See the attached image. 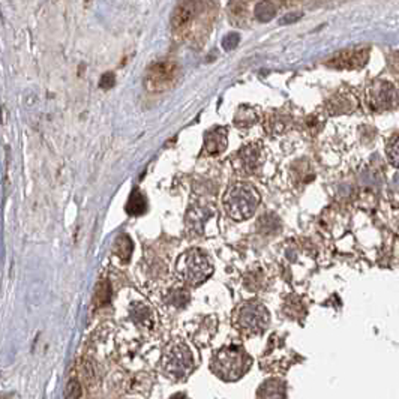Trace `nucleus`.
Returning a JSON list of instances; mask_svg holds the SVG:
<instances>
[{
    "label": "nucleus",
    "mask_w": 399,
    "mask_h": 399,
    "mask_svg": "<svg viewBox=\"0 0 399 399\" xmlns=\"http://www.w3.org/2000/svg\"><path fill=\"white\" fill-rule=\"evenodd\" d=\"M258 229H260L264 234H268L270 231L275 233L276 230V219L275 218H270L268 215H263V218L260 219V222H258Z\"/></svg>",
    "instance_id": "obj_26"
},
{
    "label": "nucleus",
    "mask_w": 399,
    "mask_h": 399,
    "mask_svg": "<svg viewBox=\"0 0 399 399\" xmlns=\"http://www.w3.org/2000/svg\"><path fill=\"white\" fill-rule=\"evenodd\" d=\"M229 144V128L216 127L209 129L203 142V153L206 156H219L225 152Z\"/></svg>",
    "instance_id": "obj_11"
},
{
    "label": "nucleus",
    "mask_w": 399,
    "mask_h": 399,
    "mask_svg": "<svg viewBox=\"0 0 399 399\" xmlns=\"http://www.w3.org/2000/svg\"><path fill=\"white\" fill-rule=\"evenodd\" d=\"M290 116L283 112H272L264 117V128L272 136H281L290 128Z\"/></svg>",
    "instance_id": "obj_18"
},
{
    "label": "nucleus",
    "mask_w": 399,
    "mask_h": 399,
    "mask_svg": "<svg viewBox=\"0 0 399 399\" xmlns=\"http://www.w3.org/2000/svg\"><path fill=\"white\" fill-rule=\"evenodd\" d=\"M389 65H390V68L394 69V71L399 73V53H394L392 56H390Z\"/></svg>",
    "instance_id": "obj_29"
},
{
    "label": "nucleus",
    "mask_w": 399,
    "mask_h": 399,
    "mask_svg": "<svg viewBox=\"0 0 399 399\" xmlns=\"http://www.w3.org/2000/svg\"><path fill=\"white\" fill-rule=\"evenodd\" d=\"M173 399H185L183 396H176V398H173Z\"/></svg>",
    "instance_id": "obj_31"
},
{
    "label": "nucleus",
    "mask_w": 399,
    "mask_h": 399,
    "mask_svg": "<svg viewBox=\"0 0 399 399\" xmlns=\"http://www.w3.org/2000/svg\"><path fill=\"white\" fill-rule=\"evenodd\" d=\"M386 152L389 156V161L394 167L399 168V134H396L390 142L387 143Z\"/></svg>",
    "instance_id": "obj_24"
},
{
    "label": "nucleus",
    "mask_w": 399,
    "mask_h": 399,
    "mask_svg": "<svg viewBox=\"0 0 399 399\" xmlns=\"http://www.w3.org/2000/svg\"><path fill=\"white\" fill-rule=\"evenodd\" d=\"M132 253V244L131 239L128 236H119L116 239V245H114V255L120 257V260L128 261Z\"/></svg>",
    "instance_id": "obj_22"
},
{
    "label": "nucleus",
    "mask_w": 399,
    "mask_h": 399,
    "mask_svg": "<svg viewBox=\"0 0 399 399\" xmlns=\"http://www.w3.org/2000/svg\"><path fill=\"white\" fill-rule=\"evenodd\" d=\"M114 81H116L114 74L113 73H108V74L103 75V78H101V88H104V89L112 88V86L114 84Z\"/></svg>",
    "instance_id": "obj_28"
},
{
    "label": "nucleus",
    "mask_w": 399,
    "mask_h": 399,
    "mask_svg": "<svg viewBox=\"0 0 399 399\" xmlns=\"http://www.w3.org/2000/svg\"><path fill=\"white\" fill-rule=\"evenodd\" d=\"M357 107V99L353 95V93H347V92H339L333 95L326 105V110L329 114H346L353 112V110Z\"/></svg>",
    "instance_id": "obj_16"
},
{
    "label": "nucleus",
    "mask_w": 399,
    "mask_h": 399,
    "mask_svg": "<svg viewBox=\"0 0 399 399\" xmlns=\"http://www.w3.org/2000/svg\"><path fill=\"white\" fill-rule=\"evenodd\" d=\"M191 294L190 290L185 287V284H173L168 288H164L162 302L167 305L168 308L173 309H183L188 303H190Z\"/></svg>",
    "instance_id": "obj_14"
},
{
    "label": "nucleus",
    "mask_w": 399,
    "mask_h": 399,
    "mask_svg": "<svg viewBox=\"0 0 399 399\" xmlns=\"http://www.w3.org/2000/svg\"><path fill=\"white\" fill-rule=\"evenodd\" d=\"M179 75V66L171 60H162L149 68L146 75V84L151 90H166L176 81Z\"/></svg>",
    "instance_id": "obj_10"
},
{
    "label": "nucleus",
    "mask_w": 399,
    "mask_h": 399,
    "mask_svg": "<svg viewBox=\"0 0 399 399\" xmlns=\"http://www.w3.org/2000/svg\"><path fill=\"white\" fill-rule=\"evenodd\" d=\"M127 212L131 216H140L146 212V198L138 190H134L129 195V200H128V205H127Z\"/></svg>",
    "instance_id": "obj_21"
},
{
    "label": "nucleus",
    "mask_w": 399,
    "mask_h": 399,
    "mask_svg": "<svg viewBox=\"0 0 399 399\" xmlns=\"http://www.w3.org/2000/svg\"><path fill=\"white\" fill-rule=\"evenodd\" d=\"M146 268V276L149 279V283H162L164 278L168 276V270L166 268V264H164L158 258H152L151 261L147 264H143Z\"/></svg>",
    "instance_id": "obj_19"
},
{
    "label": "nucleus",
    "mask_w": 399,
    "mask_h": 399,
    "mask_svg": "<svg viewBox=\"0 0 399 399\" xmlns=\"http://www.w3.org/2000/svg\"><path fill=\"white\" fill-rule=\"evenodd\" d=\"M270 323L268 308L258 300L240 303L233 312V324L240 333L254 336L263 333Z\"/></svg>",
    "instance_id": "obj_5"
},
{
    "label": "nucleus",
    "mask_w": 399,
    "mask_h": 399,
    "mask_svg": "<svg viewBox=\"0 0 399 399\" xmlns=\"http://www.w3.org/2000/svg\"><path fill=\"white\" fill-rule=\"evenodd\" d=\"M368 107L374 112H386L394 108L398 103V92L395 86L389 81H374L366 89Z\"/></svg>",
    "instance_id": "obj_8"
},
{
    "label": "nucleus",
    "mask_w": 399,
    "mask_h": 399,
    "mask_svg": "<svg viewBox=\"0 0 399 399\" xmlns=\"http://www.w3.org/2000/svg\"><path fill=\"white\" fill-rule=\"evenodd\" d=\"M268 279H269L268 268L263 264H255L254 268H251L245 273L244 284L248 290L258 292L263 290L264 287H268Z\"/></svg>",
    "instance_id": "obj_17"
},
{
    "label": "nucleus",
    "mask_w": 399,
    "mask_h": 399,
    "mask_svg": "<svg viewBox=\"0 0 399 399\" xmlns=\"http://www.w3.org/2000/svg\"><path fill=\"white\" fill-rule=\"evenodd\" d=\"M261 122V114L253 105H242L236 110L233 117V123L239 131H251Z\"/></svg>",
    "instance_id": "obj_13"
},
{
    "label": "nucleus",
    "mask_w": 399,
    "mask_h": 399,
    "mask_svg": "<svg viewBox=\"0 0 399 399\" xmlns=\"http://www.w3.org/2000/svg\"><path fill=\"white\" fill-rule=\"evenodd\" d=\"M214 5L203 2H183L179 3L171 18L173 32L182 39L201 38L209 34L214 21Z\"/></svg>",
    "instance_id": "obj_1"
},
{
    "label": "nucleus",
    "mask_w": 399,
    "mask_h": 399,
    "mask_svg": "<svg viewBox=\"0 0 399 399\" xmlns=\"http://www.w3.org/2000/svg\"><path fill=\"white\" fill-rule=\"evenodd\" d=\"M268 162V149L261 142H251L242 146L231 156V166L239 176L251 177L260 175Z\"/></svg>",
    "instance_id": "obj_7"
},
{
    "label": "nucleus",
    "mask_w": 399,
    "mask_h": 399,
    "mask_svg": "<svg viewBox=\"0 0 399 399\" xmlns=\"http://www.w3.org/2000/svg\"><path fill=\"white\" fill-rule=\"evenodd\" d=\"M368 50H347L338 53L327 62L329 66L336 69H356L366 64Z\"/></svg>",
    "instance_id": "obj_12"
},
{
    "label": "nucleus",
    "mask_w": 399,
    "mask_h": 399,
    "mask_svg": "<svg viewBox=\"0 0 399 399\" xmlns=\"http://www.w3.org/2000/svg\"><path fill=\"white\" fill-rule=\"evenodd\" d=\"M162 370L171 380H185L194 370V356L185 341H171L162 353Z\"/></svg>",
    "instance_id": "obj_6"
},
{
    "label": "nucleus",
    "mask_w": 399,
    "mask_h": 399,
    "mask_svg": "<svg viewBox=\"0 0 399 399\" xmlns=\"http://www.w3.org/2000/svg\"><path fill=\"white\" fill-rule=\"evenodd\" d=\"M176 272L179 279L182 281L185 285L197 287L209 279V276L214 273L212 261L209 257L201 251V249L192 248L188 249L181 257L177 258Z\"/></svg>",
    "instance_id": "obj_4"
},
{
    "label": "nucleus",
    "mask_w": 399,
    "mask_h": 399,
    "mask_svg": "<svg viewBox=\"0 0 399 399\" xmlns=\"http://www.w3.org/2000/svg\"><path fill=\"white\" fill-rule=\"evenodd\" d=\"M276 14V5L272 2H260L254 8V15L260 21H269L270 18L275 17Z\"/></svg>",
    "instance_id": "obj_23"
},
{
    "label": "nucleus",
    "mask_w": 399,
    "mask_h": 399,
    "mask_svg": "<svg viewBox=\"0 0 399 399\" xmlns=\"http://www.w3.org/2000/svg\"><path fill=\"white\" fill-rule=\"evenodd\" d=\"M246 3H231L230 5V17L234 23H244L245 21V12H246Z\"/></svg>",
    "instance_id": "obj_25"
},
{
    "label": "nucleus",
    "mask_w": 399,
    "mask_h": 399,
    "mask_svg": "<svg viewBox=\"0 0 399 399\" xmlns=\"http://www.w3.org/2000/svg\"><path fill=\"white\" fill-rule=\"evenodd\" d=\"M218 216L216 209L212 205H203V203H194L186 212L185 224L186 230L192 236H206L210 222Z\"/></svg>",
    "instance_id": "obj_9"
},
{
    "label": "nucleus",
    "mask_w": 399,
    "mask_h": 399,
    "mask_svg": "<svg viewBox=\"0 0 399 399\" xmlns=\"http://www.w3.org/2000/svg\"><path fill=\"white\" fill-rule=\"evenodd\" d=\"M258 399H284V387L278 380H269L263 383L258 390Z\"/></svg>",
    "instance_id": "obj_20"
},
{
    "label": "nucleus",
    "mask_w": 399,
    "mask_h": 399,
    "mask_svg": "<svg viewBox=\"0 0 399 399\" xmlns=\"http://www.w3.org/2000/svg\"><path fill=\"white\" fill-rule=\"evenodd\" d=\"M260 194L253 183L236 182L227 188L224 194V209L234 221H246L251 218L260 205Z\"/></svg>",
    "instance_id": "obj_2"
},
{
    "label": "nucleus",
    "mask_w": 399,
    "mask_h": 399,
    "mask_svg": "<svg viewBox=\"0 0 399 399\" xmlns=\"http://www.w3.org/2000/svg\"><path fill=\"white\" fill-rule=\"evenodd\" d=\"M237 42H239V36L237 35H227V38L222 41V44H224V47L227 50L234 49V47L237 45Z\"/></svg>",
    "instance_id": "obj_27"
},
{
    "label": "nucleus",
    "mask_w": 399,
    "mask_h": 399,
    "mask_svg": "<svg viewBox=\"0 0 399 399\" xmlns=\"http://www.w3.org/2000/svg\"><path fill=\"white\" fill-rule=\"evenodd\" d=\"M129 317L138 327L153 329L156 318L153 309L144 302H132L129 307Z\"/></svg>",
    "instance_id": "obj_15"
},
{
    "label": "nucleus",
    "mask_w": 399,
    "mask_h": 399,
    "mask_svg": "<svg viewBox=\"0 0 399 399\" xmlns=\"http://www.w3.org/2000/svg\"><path fill=\"white\" fill-rule=\"evenodd\" d=\"M253 361L239 346H229L218 350L212 357V371L225 381H236L251 368Z\"/></svg>",
    "instance_id": "obj_3"
},
{
    "label": "nucleus",
    "mask_w": 399,
    "mask_h": 399,
    "mask_svg": "<svg viewBox=\"0 0 399 399\" xmlns=\"http://www.w3.org/2000/svg\"><path fill=\"white\" fill-rule=\"evenodd\" d=\"M297 18H300V14H296V15H292V14H290V15H285V17H284L283 20H281V25H287V23H288V25H290V23L296 21Z\"/></svg>",
    "instance_id": "obj_30"
}]
</instances>
